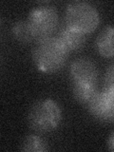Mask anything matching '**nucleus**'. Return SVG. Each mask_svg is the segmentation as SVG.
Wrapping results in <instances>:
<instances>
[{"label":"nucleus","mask_w":114,"mask_h":152,"mask_svg":"<svg viewBox=\"0 0 114 152\" xmlns=\"http://www.w3.org/2000/svg\"><path fill=\"white\" fill-rule=\"evenodd\" d=\"M62 120L59 104L51 99L38 101L32 106L28 116V125L38 133H48L56 129Z\"/></svg>","instance_id":"nucleus-2"},{"label":"nucleus","mask_w":114,"mask_h":152,"mask_svg":"<svg viewBox=\"0 0 114 152\" xmlns=\"http://www.w3.org/2000/svg\"><path fill=\"white\" fill-rule=\"evenodd\" d=\"M21 149L25 152H44L49 149L45 140L37 135H28L24 139Z\"/></svg>","instance_id":"nucleus-10"},{"label":"nucleus","mask_w":114,"mask_h":152,"mask_svg":"<svg viewBox=\"0 0 114 152\" xmlns=\"http://www.w3.org/2000/svg\"><path fill=\"white\" fill-rule=\"evenodd\" d=\"M97 51L100 55L106 58H111L113 56V28L111 26H107L104 28L102 31L95 42Z\"/></svg>","instance_id":"nucleus-8"},{"label":"nucleus","mask_w":114,"mask_h":152,"mask_svg":"<svg viewBox=\"0 0 114 152\" xmlns=\"http://www.w3.org/2000/svg\"><path fill=\"white\" fill-rule=\"evenodd\" d=\"M91 115L98 120L113 122L114 118V90L104 89L97 91L88 103Z\"/></svg>","instance_id":"nucleus-5"},{"label":"nucleus","mask_w":114,"mask_h":152,"mask_svg":"<svg viewBox=\"0 0 114 152\" xmlns=\"http://www.w3.org/2000/svg\"><path fill=\"white\" fill-rule=\"evenodd\" d=\"M72 92L76 101L81 104H87L97 92L96 84H81L73 83Z\"/></svg>","instance_id":"nucleus-9"},{"label":"nucleus","mask_w":114,"mask_h":152,"mask_svg":"<svg viewBox=\"0 0 114 152\" xmlns=\"http://www.w3.org/2000/svg\"><path fill=\"white\" fill-rule=\"evenodd\" d=\"M66 26L83 34L96 30L100 15L92 5L84 1H72L66 9Z\"/></svg>","instance_id":"nucleus-3"},{"label":"nucleus","mask_w":114,"mask_h":152,"mask_svg":"<svg viewBox=\"0 0 114 152\" xmlns=\"http://www.w3.org/2000/svg\"><path fill=\"white\" fill-rule=\"evenodd\" d=\"M113 139H114V134H113V132H112L111 135H110V138H109V141H108V146H109V150H110V151H113V149H114Z\"/></svg>","instance_id":"nucleus-13"},{"label":"nucleus","mask_w":114,"mask_h":152,"mask_svg":"<svg viewBox=\"0 0 114 152\" xmlns=\"http://www.w3.org/2000/svg\"><path fill=\"white\" fill-rule=\"evenodd\" d=\"M70 76L72 83L96 84L97 69L92 60L81 57L74 60L70 65Z\"/></svg>","instance_id":"nucleus-6"},{"label":"nucleus","mask_w":114,"mask_h":152,"mask_svg":"<svg viewBox=\"0 0 114 152\" xmlns=\"http://www.w3.org/2000/svg\"><path fill=\"white\" fill-rule=\"evenodd\" d=\"M12 33L18 41L23 43H28L34 38L27 21H19L14 24L12 27Z\"/></svg>","instance_id":"nucleus-11"},{"label":"nucleus","mask_w":114,"mask_h":152,"mask_svg":"<svg viewBox=\"0 0 114 152\" xmlns=\"http://www.w3.org/2000/svg\"><path fill=\"white\" fill-rule=\"evenodd\" d=\"M27 23L36 39L50 37L58 25V13L50 6L36 7L31 11Z\"/></svg>","instance_id":"nucleus-4"},{"label":"nucleus","mask_w":114,"mask_h":152,"mask_svg":"<svg viewBox=\"0 0 114 152\" xmlns=\"http://www.w3.org/2000/svg\"><path fill=\"white\" fill-rule=\"evenodd\" d=\"M69 51L56 37L39 39L33 50L32 58L36 68L42 72L53 73L63 68Z\"/></svg>","instance_id":"nucleus-1"},{"label":"nucleus","mask_w":114,"mask_h":152,"mask_svg":"<svg viewBox=\"0 0 114 152\" xmlns=\"http://www.w3.org/2000/svg\"><path fill=\"white\" fill-rule=\"evenodd\" d=\"M114 66L111 65L108 68L106 72V77H104V89L107 90H114V84H113V75H114Z\"/></svg>","instance_id":"nucleus-12"},{"label":"nucleus","mask_w":114,"mask_h":152,"mask_svg":"<svg viewBox=\"0 0 114 152\" xmlns=\"http://www.w3.org/2000/svg\"><path fill=\"white\" fill-rule=\"evenodd\" d=\"M56 38L68 51L80 49L86 42L85 34L72 30L68 26L61 28Z\"/></svg>","instance_id":"nucleus-7"}]
</instances>
